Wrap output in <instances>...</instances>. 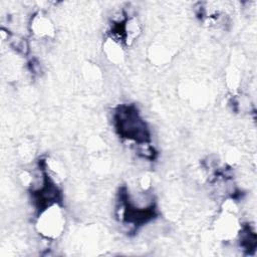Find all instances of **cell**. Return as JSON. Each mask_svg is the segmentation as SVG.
I'll return each instance as SVG.
<instances>
[{"label":"cell","instance_id":"3","mask_svg":"<svg viewBox=\"0 0 257 257\" xmlns=\"http://www.w3.org/2000/svg\"><path fill=\"white\" fill-rule=\"evenodd\" d=\"M241 227L236 214L222 211L214 222V234L217 239L229 242L238 237Z\"/></svg>","mask_w":257,"mask_h":257},{"label":"cell","instance_id":"5","mask_svg":"<svg viewBox=\"0 0 257 257\" xmlns=\"http://www.w3.org/2000/svg\"><path fill=\"white\" fill-rule=\"evenodd\" d=\"M103 52L105 57L114 64H120L124 58L123 43L109 36L103 44Z\"/></svg>","mask_w":257,"mask_h":257},{"label":"cell","instance_id":"2","mask_svg":"<svg viewBox=\"0 0 257 257\" xmlns=\"http://www.w3.org/2000/svg\"><path fill=\"white\" fill-rule=\"evenodd\" d=\"M65 216L58 203L48 205L38 211L35 228L40 236L47 240L58 238L64 231Z\"/></svg>","mask_w":257,"mask_h":257},{"label":"cell","instance_id":"1","mask_svg":"<svg viewBox=\"0 0 257 257\" xmlns=\"http://www.w3.org/2000/svg\"><path fill=\"white\" fill-rule=\"evenodd\" d=\"M117 133L123 139L135 144L149 142L150 134L145 120L133 106H119L113 116Z\"/></svg>","mask_w":257,"mask_h":257},{"label":"cell","instance_id":"4","mask_svg":"<svg viewBox=\"0 0 257 257\" xmlns=\"http://www.w3.org/2000/svg\"><path fill=\"white\" fill-rule=\"evenodd\" d=\"M31 33L39 39H49L54 36L55 28L51 20L42 13L35 14L30 21Z\"/></svg>","mask_w":257,"mask_h":257}]
</instances>
